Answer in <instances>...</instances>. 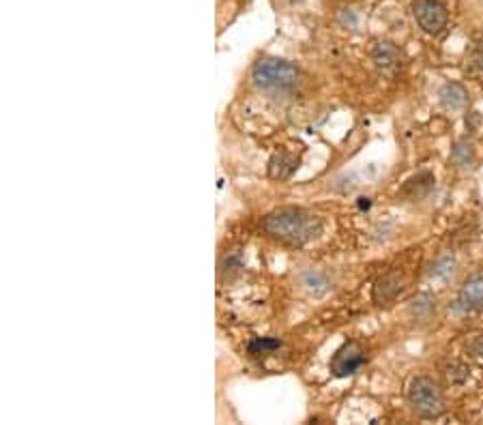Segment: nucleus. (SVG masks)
<instances>
[{
  "instance_id": "obj_8",
  "label": "nucleus",
  "mask_w": 483,
  "mask_h": 425,
  "mask_svg": "<svg viewBox=\"0 0 483 425\" xmlns=\"http://www.w3.org/2000/svg\"><path fill=\"white\" fill-rule=\"evenodd\" d=\"M402 293V279L397 273H389V276L380 277L374 286V301L376 303H386V301L395 299Z\"/></svg>"
},
{
  "instance_id": "obj_17",
  "label": "nucleus",
  "mask_w": 483,
  "mask_h": 425,
  "mask_svg": "<svg viewBox=\"0 0 483 425\" xmlns=\"http://www.w3.org/2000/svg\"><path fill=\"white\" fill-rule=\"evenodd\" d=\"M290 3H303V0H290Z\"/></svg>"
},
{
  "instance_id": "obj_1",
  "label": "nucleus",
  "mask_w": 483,
  "mask_h": 425,
  "mask_svg": "<svg viewBox=\"0 0 483 425\" xmlns=\"http://www.w3.org/2000/svg\"><path fill=\"white\" fill-rule=\"evenodd\" d=\"M268 236L286 245H305L322 234L320 217L301 208H282L265 219Z\"/></svg>"
},
{
  "instance_id": "obj_15",
  "label": "nucleus",
  "mask_w": 483,
  "mask_h": 425,
  "mask_svg": "<svg viewBox=\"0 0 483 425\" xmlns=\"http://www.w3.org/2000/svg\"><path fill=\"white\" fill-rule=\"evenodd\" d=\"M451 273H453V260L451 258H443V260L436 262V267H434L432 277H443L447 279Z\"/></svg>"
},
{
  "instance_id": "obj_10",
  "label": "nucleus",
  "mask_w": 483,
  "mask_h": 425,
  "mask_svg": "<svg viewBox=\"0 0 483 425\" xmlns=\"http://www.w3.org/2000/svg\"><path fill=\"white\" fill-rule=\"evenodd\" d=\"M299 161L292 157V155H288L286 150H279L268 161V174L273 176V179H288L290 174H292L294 168H297Z\"/></svg>"
},
{
  "instance_id": "obj_2",
  "label": "nucleus",
  "mask_w": 483,
  "mask_h": 425,
  "mask_svg": "<svg viewBox=\"0 0 483 425\" xmlns=\"http://www.w3.org/2000/svg\"><path fill=\"white\" fill-rule=\"evenodd\" d=\"M251 78L258 89L273 97L292 93L299 84L297 67L282 58H260L251 69Z\"/></svg>"
},
{
  "instance_id": "obj_6",
  "label": "nucleus",
  "mask_w": 483,
  "mask_h": 425,
  "mask_svg": "<svg viewBox=\"0 0 483 425\" xmlns=\"http://www.w3.org/2000/svg\"><path fill=\"white\" fill-rule=\"evenodd\" d=\"M460 305L466 310H483V273H475L460 288Z\"/></svg>"
},
{
  "instance_id": "obj_13",
  "label": "nucleus",
  "mask_w": 483,
  "mask_h": 425,
  "mask_svg": "<svg viewBox=\"0 0 483 425\" xmlns=\"http://www.w3.org/2000/svg\"><path fill=\"white\" fill-rule=\"evenodd\" d=\"M411 310H412V314H415L419 320H426V319H429V314L434 311V299L429 297V294H423V297L412 301Z\"/></svg>"
},
{
  "instance_id": "obj_9",
  "label": "nucleus",
  "mask_w": 483,
  "mask_h": 425,
  "mask_svg": "<svg viewBox=\"0 0 483 425\" xmlns=\"http://www.w3.org/2000/svg\"><path fill=\"white\" fill-rule=\"evenodd\" d=\"M372 61L376 63V67H380V69H394L397 67V63L402 61V52L397 50L394 43L380 41L374 46Z\"/></svg>"
},
{
  "instance_id": "obj_11",
  "label": "nucleus",
  "mask_w": 483,
  "mask_h": 425,
  "mask_svg": "<svg viewBox=\"0 0 483 425\" xmlns=\"http://www.w3.org/2000/svg\"><path fill=\"white\" fill-rule=\"evenodd\" d=\"M301 286L308 290V293L316 294V297H320V294L329 293L331 282L326 279V276H322L320 271H305L303 276H301Z\"/></svg>"
},
{
  "instance_id": "obj_16",
  "label": "nucleus",
  "mask_w": 483,
  "mask_h": 425,
  "mask_svg": "<svg viewBox=\"0 0 483 425\" xmlns=\"http://www.w3.org/2000/svg\"><path fill=\"white\" fill-rule=\"evenodd\" d=\"M470 351H472V354H475V357H479L483 361V336L475 337V342L470 344Z\"/></svg>"
},
{
  "instance_id": "obj_12",
  "label": "nucleus",
  "mask_w": 483,
  "mask_h": 425,
  "mask_svg": "<svg viewBox=\"0 0 483 425\" xmlns=\"http://www.w3.org/2000/svg\"><path fill=\"white\" fill-rule=\"evenodd\" d=\"M279 346H282V342L275 340V337H258V340L250 344V354L262 357V354H271L273 351H277Z\"/></svg>"
},
{
  "instance_id": "obj_7",
  "label": "nucleus",
  "mask_w": 483,
  "mask_h": 425,
  "mask_svg": "<svg viewBox=\"0 0 483 425\" xmlns=\"http://www.w3.org/2000/svg\"><path fill=\"white\" fill-rule=\"evenodd\" d=\"M440 104H443L447 110H462L466 104H469V90L464 89V84L460 82H449L440 89Z\"/></svg>"
},
{
  "instance_id": "obj_4",
  "label": "nucleus",
  "mask_w": 483,
  "mask_h": 425,
  "mask_svg": "<svg viewBox=\"0 0 483 425\" xmlns=\"http://www.w3.org/2000/svg\"><path fill=\"white\" fill-rule=\"evenodd\" d=\"M412 15L417 24L421 26L428 35H438L447 26V7L440 0H415L412 3Z\"/></svg>"
},
{
  "instance_id": "obj_14",
  "label": "nucleus",
  "mask_w": 483,
  "mask_h": 425,
  "mask_svg": "<svg viewBox=\"0 0 483 425\" xmlns=\"http://www.w3.org/2000/svg\"><path fill=\"white\" fill-rule=\"evenodd\" d=\"M472 157H475V153H472V147L466 142H458L453 149V159L455 164L462 166V168H469L472 164Z\"/></svg>"
},
{
  "instance_id": "obj_3",
  "label": "nucleus",
  "mask_w": 483,
  "mask_h": 425,
  "mask_svg": "<svg viewBox=\"0 0 483 425\" xmlns=\"http://www.w3.org/2000/svg\"><path fill=\"white\" fill-rule=\"evenodd\" d=\"M408 404L423 419H436L445 412V397L438 385L428 376H417L408 387Z\"/></svg>"
},
{
  "instance_id": "obj_5",
  "label": "nucleus",
  "mask_w": 483,
  "mask_h": 425,
  "mask_svg": "<svg viewBox=\"0 0 483 425\" xmlns=\"http://www.w3.org/2000/svg\"><path fill=\"white\" fill-rule=\"evenodd\" d=\"M363 363H365L363 348L359 346L357 342H346L340 351L333 354L331 374L337 376V378H346V376L359 372Z\"/></svg>"
}]
</instances>
